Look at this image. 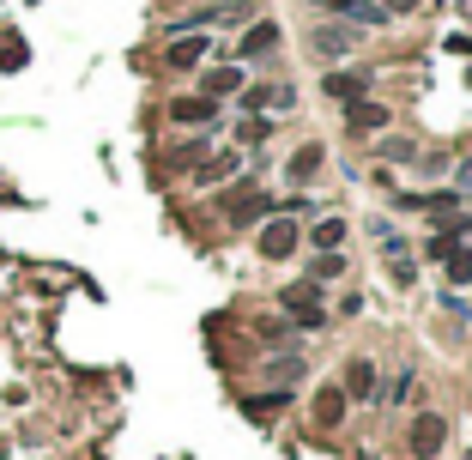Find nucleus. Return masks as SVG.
Returning a JSON list of instances; mask_svg holds the SVG:
<instances>
[{"label":"nucleus","instance_id":"nucleus-19","mask_svg":"<svg viewBox=\"0 0 472 460\" xmlns=\"http://www.w3.org/2000/svg\"><path fill=\"white\" fill-rule=\"evenodd\" d=\"M449 279H454V285H467V279H472V249H467V242H460V249L449 255Z\"/></svg>","mask_w":472,"mask_h":460},{"label":"nucleus","instance_id":"nucleus-7","mask_svg":"<svg viewBox=\"0 0 472 460\" xmlns=\"http://www.w3.org/2000/svg\"><path fill=\"white\" fill-rule=\"evenodd\" d=\"M346 400H375V363L370 358L346 363Z\"/></svg>","mask_w":472,"mask_h":460},{"label":"nucleus","instance_id":"nucleus-4","mask_svg":"<svg viewBox=\"0 0 472 460\" xmlns=\"http://www.w3.org/2000/svg\"><path fill=\"white\" fill-rule=\"evenodd\" d=\"M279 206H273V194H261V188H236L230 194V224H255V219H273Z\"/></svg>","mask_w":472,"mask_h":460},{"label":"nucleus","instance_id":"nucleus-1","mask_svg":"<svg viewBox=\"0 0 472 460\" xmlns=\"http://www.w3.org/2000/svg\"><path fill=\"white\" fill-rule=\"evenodd\" d=\"M442 442H449V418H442V412H418V418H412V455L418 460L442 455Z\"/></svg>","mask_w":472,"mask_h":460},{"label":"nucleus","instance_id":"nucleus-23","mask_svg":"<svg viewBox=\"0 0 472 460\" xmlns=\"http://www.w3.org/2000/svg\"><path fill=\"white\" fill-rule=\"evenodd\" d=\"M315 6H328V13H351V0H315Z\"/></svg>","mask_w":472,"mask_h":460},{"label":"nucleus","instance_id":"nucleus-12","mask_svg":"<svg viewBox=\"0 0 472 460\" xmlns=\"http://www.w3.org/2000/svg\"><path fill=\"white\" fill-rule=\"evenodd\" d=\"M315 418L328 424V430L346 418V388H321V394H315Z\"/></svg>","mask_w":472,"mask_h":460},{"label":"nucleus","instance_id":"nucleus-16","mask_svg":"<svg viewBox=\"0 0 472 460\" xmlns=\"http://www.w3.org/2000/svg\"><path fill=\"white\" fill-rule=\"evenodd\" d=\"M364 85H370V80H364V73H328V98H364Z\"/></svg>","mask_w":472,"mask_h":460},{"label":"nucleus","instance_id":"nucleus-20","mask_svg":"<svg viewBox=\"0 0 472 460\" xmlns=\"http://www.w3.org/2000/svg\"><path fill=\"white\" fill-rule=\"evenodd\" d=\"M267 127H273V121H261V116H248V121H243V140H248V146H255V140H267Z\"/></svg>","mask_w":472,"mask_h":460},{"label":"nucleus","instance_id":"nucleus-3","mask_svg":"<svg viewBox=\"0 0 472 460\" xmlns=\"http://www.w3.org/2000/svg\"><path fill=\"white\" fill-rule=\"evenodd\" d=\"M297 242H303V237H297V224H291V219H267V224H261V255H267V260H291V255H297Z\"/></svg>","mask_w":472,"mask_h":460},{"label":"nucleus","instance_id":"nucleus-8","mask_svg":"<svg viewBox=\"0 0 472 460\" xmlns=\"http://www.w3.org/2000/svg\"><path fill=\"white\" fill-rule=\"evenodd\" d=\"M273 49H279V24L261 19V24H248V31H243V49H236V55L255 61V55H273Z\"/></svg>","mask_w":472,"mask_h":460},{"label":"nucleus","instance_id":"nucleus-15","mask_svg":"<svg viewBox=\"0 0 472 460\" xmlns=\"http://www.w3.org/2000/svg\"><path fill=\"white\" fill-rule=\"evenodd\" d=\"M321 164H328V152H321V146H303V152L291 158V182H309L315 170H321Z\"/></svg>","mask_w":472,"mask_h":460},{"label":"nucleus","instance_id":"nucleus-13","mask_svg":"<svg viewBox=\"0 0 472 460\" xmlns=\"http://www.w3.org/2000/svg\"><path fill=\"white\" fill-rule=\"evenodd\" d=\"M285 406H291V394H285V388H273V394H255V400H243V412H248V418H279Z\"/></svg>","mask_w":472,"mask_h":460},{"label":"nucleus","instance_id":"nucleus-22","mask_svg":"<svg viewBox=\"0 0 472 460\" xmlns=\"http://www.w3.org/2000/svg\"><path fill=\"white\" fill-rule=\"evenodd\" d=\"M375 6H382V13H412L418 0H375Z\"/></svg>","mask_w":472,"mask_h":460},{"label":"nucleus","instance_id":"nucleus-17","mask_svg":"<svg viewBox=\"0 0 472 460\" xmlns=\"http://www.w3.org/2000/svg\"><path fill=\"white\" fill-rule=\"evenodd\" d=\"M339 273H346V255H339V249H321V260H315L309 285H328V279H339Z\"/></svg>","mask_w":472,"mask_h":460},{"label":"nucleus","instance_id":"nucleus-10","mask_svg":"<svg viewBox=\"0 0 472 460\" xmlns=\"http://www.w3.org/2000/svg\"><path fill=\"white\" fill-rule=\"evenodd\" d=\"M206 49H212V42H206V37H176V42H170V67H176V73H188V67H200V61H206Z\"/></svg>","mask_w":472,"mask_h":460},{"label":"nucleus","instance_id":"nucleus-5","mask_svg":"<svg viewBox=\"0 0 472 460\" xmlns=\"http://www.w3.org/2000/svg\"><path fill=\"white\" fill-rule=\"evenodd\" d=\"M212 116H218V98H176L170 103V121L176 127H206Z\"/></svg>","mask_w":472,"mask_h":460},{"label":"nucleus","instance_id":"nucleus-14","mask_svg":"<svg viewBox=\"0 0 472 460\" xmlns=\"http://www.w3.org/2000/svg\"><path fill=\"white\" fill-rule=\"evenodd\" d=\"M230 91H243V67H212L206 73V98H230Z\"/></svg>","mask_w":472,"mask_h":460},{"label":"nucleus","instance_id":"nucleus-6","mask_svg":"<svg viewBox=\"0 0 472 460\" xmlns=\"http://www.w3.org/2000/svg\"><path fill=\"white\" fill-rule=\"evenodd\" d=\"M346 127H351V134H382V127H388V109H382V103L351 98V109H346Z\"/></svg>","mask_w":472,"mask_h":460},{"label":"nucleus","instance_id":"nucleus-18","mask_svg":"<svg viewBox=\"0 0 472 460\" xmlns=\"http://www.w3.org/2000/svg\"><path fill=\"white\" fill-rule=\"evenodd\" d=\"M346 242V219H321L315 224V249H339Z\"/></svg>","mask_w":472,"mask_h":460},{"label":"nucleus","instance_id":"nucleus-11","mask_svg":"<svg viewBox=\"0 0 472 460\" xmlns=\"http://www.w3.org/2000/svg\"><path fill=\"white\" fill-rule=\"evenodd\" d=\"M309 49H315V55H346V49H351V31H339V24H321V31L309 37Z\"/></svg>","mask_w":472,"mask_h":460},{"label":"nucleus","instance_id":"nucleus-21","mask_svg":"<svg viewBox=\"0 0 472 460\" xmlns=\"http://www.w3.org/2000/svg\"><path fill=\"white\" fill-rule=\"evenodd\" d=\"M406 394H412V370H406V376H393V388H388V406H400Z\"/></svg>","mask_w":472,"mask_h":460},{"label":"nucleus","instance_id":"nucleus-9","mask_svg":"<svg viewBox=\"0 0 472 460\" xmlns=\"http://www.w3.org/2000/svg\"><path fill=\"white\" fill-rule=\"evenodd\" d=\"M236 170H243V152H218V158H206L200 170H194V182H200V188H212V182H230Z\"/></svg>","mask_w":472,"mask_h":460},{"label":"nucleus","instance_id":"nucleus-2","mask_svg":"<svg viewBox=\"0 0 472 460\" xmlns=\"http://www.w3.org/2000/svg\"><path fill=\"white\" fill-rule=\"evenodd\" d=\"M279 303L291 309V321H297V327H321V321H328V309H321V285H291Z\"/></svg>","mask_w":472,"mask_h":460}]
</instances>
